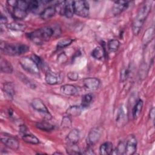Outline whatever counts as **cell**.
Instances as JSON below:
<instances>
[{"label": "cell", "mask_w": 155, "mask_h": 155, "mask_svg": "<svg viewBox=\"0 0 155 155\" xmlns=\"http://www.w3.org/2000/svg\"><path fill=\"white\" fill-rule=\"evenodd\" d=\"M61 126L64 128H68L71 127V120L69 116H64L61 122Z\"/></svg>", "instance_id": "obj_35"}, {"label": "cell", "mask_w": 155, "mask_h": 155, "mask_svg": "<svg viewBox=\"0 0 155 155\" xmlns=\"http://www.w3.org/2000/svg\"><path fill=\"white\" fill-rule=\"evenodd\" d=\"M84 154H94V153L93 150V149L91 148V146L88 145V147L86 149V150H85V152Z\"/></svg>", "instance_id": "obj_41"}, {"label": "cell", "mask_w": 155, "mask_h": 155, "mask_svg": "<svg viewBox=\"0 0 155 155\" xmlns=\"http://www.w3.org/2000/svg\"><path fill=\"white\" fill-rule=\"evenodd\" d=\"M74 12L76 15L82 18H86L90 13L89 4L86 1L78 0L73 1Z\"/></svg>", "instance_id": "obj_6"}, {"label": "cell", "mask_w": 155, "mask_h": 155, "mask_svg": "<svg viewBox=\"0 0 155 155\" xmlns=\"http://www.w3.org/2000/svg\"><path fill=\"white\" fill-rule=\"evenodd\" d=\"M154 111H155V110H154V108L153 107L150 111V117L153 121L154 119Z\"/></svg>", "instance_id": "obj_42"}, {"label": "cell", "mask_w": 155, "mask_h": 155, "mask_svg": "<svg viewBox=\"0 0 155 155\" xmlns=\"http://www.w3.org/2000/svg\"><path fill=\"white\" fill-rule=\"evenodd\" d=\"M54 30L50 27H44L27 34V38L36 44H42L53 36Z\"/></svg>", "instance_id": "obj_2"}, {"label": "cell", "mask_w": 155, "mask_h": 155, "mask_svg": "<svg viewBox=\"0 0 155 155\" xmlns=\"http://www.w3.org/2000/svg\"><path fill=\"white\" fill-rule=\"evenodd\" d=\"M116 124L119 126H122L125 122V112L122 107H120L117 112L116 117Z\"/></svg>", "instance_id": "obj_27"}, {"label": "cell", "mask_w": 155, "mask_h": 155, "mask_svg": "<svg viewBox=\"0 0 155 155\" xmlns=\"http://www.w3.org/2000/svg\"><path fill=\"white\" fill-rule=\"evenodd\" d=\"M31 58L35 61V62L37 64V65L39 66V67L43 65V62H42V59L38 56H37L36 54H33Z\"/></svg>", "instance_id": "obj_39"}, {"label": "cell", "mask_w": 155, "mask_h": 155, "mask_svg": "<svg viewBox=\"0 0 155 155\" xmlns=\"http://www.w3.org/2000/svg\"><path fill=\"white\" fill-rule=\"evenodd\" d=\"M91 56L96 59L101 60L105 56V50L102 47L97 46L95 47L92 51Z\"/></svg>", "instance_id": "obj_26"}, {"label": "cell", "mask_w": 155, "mask_h": 155, "mask_svg": "<svg viewBox=\"0 0 155 155\" xmlns=\"http://www.w3.org/2000/svg\"><path fill=\"white\" fill-rule=\"evenodd\" d=\"M113 144L110 142H106L101 144L99 147V152L102 155H108L112 153Z\"/></svg>", "instance_id": "obj_22"}, {"label": "cell", "mask_w": 155, "mask_h": 155, "mask_svg": "<svg viewBox=\"0 0 155 155\" xmlns=\"http://www.w3.org/2000/svg\"><path fill=\"white\" fill-rule=\"evenodd\" d=\"M116 154H124L125 152V143L122 142H120L116 148Z\"/></svg>", "instance_id": "obj_36"}, {"label": "cell", "mask_w": 155, "mask_h": 155, "mask_svg": "<svg viewBox=\"0 0 155 155\" xmlns=\"http://www.w3.org/2000/svg\"><path fill=\"white\" fill-rule=\"evenodd\" d=\"M45 1H40L36 0H33L28 1V12H31L34 13H38L39 10L41 8L42 4H44Z\"/></svg>", "instance_id": "obj_20"}, {"label": "cell", "mask_w": 155, "mask_h": 155, "mask_svg": "<svg viewBox=\"0 0 155 155\" xmlns=\"http://www.w3.org/2000/svg\"><path fill=\"white\" fill-rule=\"evenodd\" d=\"M74 14V12L73 6V1H65L63 15L67 18H71L73 17Z\"/></svg>", "instance_id": "obj_21"}, {"label": "cell", "mask_w": 155, "mask_h": 155, "mask_svg": "<svg viewBox=\"0 0 155 155\" xmlns=\"http://www.w3.org/2000/svg\"><path fill=\"white\" fill-rule=\"evenodd\" d=\"M73 39L71 38H64L63 39L60 40L59 41H58V44H57V48L58 49H61V48H64L67 46H68L69 45H70L72 42H73Z\"/></svg>", "instance_id": "obj_33"}, {"label": "cell", "mask_w": 155, "mask_h": 155, "mask_svg": "<svg viewBox=\"0 0 155 155\" xmlns=\"http://www.w3.org/2000/svg\"><path fill=\"white\" fill-rule=\"evenodd\" d=\"M2 89L6 95L12 99L15 94V85L11 82H7L3 84Z\"/></svg>", "instance_id": "obj_19"}, {"label": "cell", "mask_w": 155, "mask_h": 155, "mask_svg": "<svg viewBox=\"0 0 155 155\" xmlns=\"http://www.w3.org/2000/svg\"><path fill=\"white\" fill-rule=\"evenodd\" d=\"M6 26L8 29L15 31H24L27 28V25L20 21H13L8 24Z\"/></svg>", "instance_id": "obj_17"}, {"label": "cell", "mask_w": 155, "mask_h": 155, "mask_svg": "<svg viewBox=\"0 0 155 155\" xmlns=\"http://www.w3.org/2000/svg\"><path fill=\"white\" fill-rule=\"evenodd\" d=\"M31 106L35 110L44 115L45 119L50 120L51 118V115L48 111V110L41 99L35 98L33 99L31 101Z\"/></svg>", "instance_id": "obj_7"}, {"label": "cell", "mask_w": 155, "mask_h": 155, "mask_svg": "<svg viewBox=\"0 0 155 155\" xmlns=\"http://www.w3.org/2000/svg\"><path fill=\"white\" fill-rule=\"evenodd\" d=\"M151 1H146L139 8L132 23V31L134 35H137L140 31L143 25L151 12Z\"/></svg>", "instance_id": "obj_1"}, {"label": "cell", "mask_w": 155, "mask_h": 155, "mask_svg": "<svg viewBox=\"0 0 155 155\" xmlns=\"http://www.w3.org/2000/svg\"><path fill=\"white\" fill-rule=\"evenodd\" d=\"M63 76L61 73H57L51 70H47L45 73V80L49 85H56L61 84L63 81Z\"/></svg>", "instance_id": "obj_10"}, {"label": "cell", "mask_w": 155, "mask_h": 155, "mask_svg": "<svg viewBox=\"0 0 155 155\" xmlns=\"http://www.w3.org/2000/svg\"><path fill=\"white\" fill-rule=\"evenodd\" d=\"M143 101L142 99H139L136 103L135 104L133 110H132V114H133V117L134 119H137L140 114L142 110V107H143Z\"/></svg>", "instance_id": "obj_23"}, {"label": "cell", "mask_w": 155, "mask_h": 155, "mask_svg": "<svg viewBox=\"0 0 155 155\" xmlns=\"http://www.w3.org/2000/svg\"><path fill=\"white\" fill-rule=\"evenodd\" d=\"M102 134V130L101 127L93 128L87 137V143L88 145L92 146L95 145L101 139Z\"/></svg>", "instance_id": "obj_8"}, {"label": "cell", "mask_w": 155, "mask_h": 155, "mask_svg": "<svg viewBox=\"0 0 155 155\" xmlns=\"http://www.w3.org/2000/svg\"><path fill=\"white\" fill-rule=\"evenodd\" d=\"M67 151L70 154H81L79 147L77 143L75 144H67Z\"/></svg>", "instance_id": "obj_32"}, {"label": "cell", "mask_w": 155, "mask_h": 155, "mask_svg": "<svg viewBox=\"0 0 155 155\" xmlns=\"http://www.w3.org/2000/svg\"><path fill=\"white\" fill-rule=\"evenodd\" d=\"M82 107L81 106H78V105H73L70 107L66 111L67 114L69 116H79L82 111Z\"/></svg>", "instance_id": "obj_25"}, {"label": "cell", "mask_w": 155, "mask_h": 155, "mask_svg": "<svg viewBox=\"0 0 155 155\" xmlns=\"http://www.w3.org/2000/svg\"><path fill=\"white\" fill-rule=\"evenodd\" d=\"M28 45L21 43H8L5 41L1 42V51L8 56H18L22 54L29 50Z\"/></svg>", "instance_id": "obj_3"}, {"label": "cell", "mask_w": 155, "mask_h": 155, "mask_svg": "<svg viewBox=\"0 0 155 155\" xmlns=\"http://www.w3.org/2000/svg\"><path fill=\"white\" fill-rule=\"evenodd\" d=\"M28 12V1H18L15 7L13 8L12 14L15 19L21 21L27 16Z\"/></svg>", "instance_id": "obj_4"}, {"label": "cell", "mask_w": 155, "mask_h": 155, "mask_svg": "<svg viewBox=\"0 0 155 155\" xmlns=\"http://www.w3.org/2000/svg\"><path fill=\"white\" fill-rule=\"evenodd\" d=\"M35 125L38 128L46 131H51L54 129V126L46 121L38 122L35 124Z\"/></svg>", "instance_id": "obj_28"}, {"label": "cell", "mask_w": 155, "mask_h": 155, "mask_svg": "<svg viewBox=\"0 0 155 155\" xmlns=\"http://www.w3.org/2000/svg\"><path fill=\"white\" fill-rule=\"evenodd\" d=\"M101 84L100 80L97 78H86L83 80L84 86L86 89L93 91L98 88Z\"/></svg>", "instance_id": "obj_12"}, {"label": "cell", "mask_w": 155, "mask_h": 155, "mask_svg": "<svg viewBox=\"0 0 155 155\" xmlns=\"http://www.w3.org/2000/svg\"><path fill=\"white\" fill-rule=\"evenodd\" d=\"M0 22H1V25L2 24H7V18H6L5 16L3 15V14H1V18H0Z\"/></svg>", "instance_id": "obj_40"}, {"label": "cell", "mask_w": 155, "mask_h": 155, "mask_svg": "<svg viewBox=\"0 0 155 155\" xmlns=\"http://www.w3.org/2000/svg\"><path fill=\"white\" fill-rule=\"evenodd\" d=\"M120 46V42L117 39H111L107 44L108 49L110 52H116Z\"/></svg>", "instance_id": "obj_29"}, {"label": "cell", "mask_w": 155, "mask_h": 155, "mask_svg": "<svg viewBox=\"0 0 155 155\" xmlns=\"http://www.w3.org/2000/svg\"><path fill=\"white\" fill-rule=\"evenodd\" d=\"M129 5L128 1H116L113 6L112 11L114 15H118L121 13L124 10H126Z\"/></svg>", "instance_id": "obj_13"}, {"label": "cell", "mask_w": 155, "mask_h": 155, "mask_svg": "<svg viewBox=\"0 0 155 155\" xmlns=\"http://www.w3.org/2000/svg\"><path fill=\"white\" fill-rule=\"evenodd\" d=\"M1 141L7 147L13 150H17L19 148V143L15 137L8 136H1Z\"/></svg>", "instance_id": "obj_11"}, {"label": "cell", "mask_w": 155, "mask_h": 155, "mask_svg": "<svg viewBox=\"0 0 155 155\" xmlns=\"http://www.w3.org/2000/svg\"><path fill=\"white\" fill-rule=\"evenodd\" d=\"M61 91L67 96H73L76 94L78 91L77 88L71 84H65L61 86Z\"/></svg>", "instance_id": "obj_16"}, {"label": "cell", "mask_w": 155, "mask_h": 155, "mask_svg": "<svg viewBox=\"0 0 155 155\" xmlns=\"http://www.w3.org/2000/svg\"><path fill=\"white\" fill-rule=\"evenodd\" d=\"M80 138V133L79 130L74 128L71 130L67 136L66 140L67 144L77 143Z\"/></svg>", "instance_id": "obj_14"}, {"label": "cell", "mask_w": 155, "mask_h": 155, "mask_svg": "<svg viewBox=\"0 0 155 155\" xmlns=\"http://www.w3.org/2000/svg\"><path fill=\"white\" fill-rule=\"evenodd\" d=\"M130 75V70L128 68H123L120 73V82H124Z\"/></svg>", "instance_id": "obj_34"}, {"label": "cell", "mask_w": 155, "mask_h": 155, "mask_svg": "<svg viewBox=\"0 0 155 155\" xmlns=\"http://www.w3.org/2000/svg\"><path fill=\"white\" fill-rule=\"evenodd\" d=\"M154 35V29L153 28L151 27L148 28L145 33L143 36V41L144 44H147L150 41H151V39L153 38Z\"/></svg>", "instance_id": "obj_31"}, {"label": "cell", "mask_w": 155, "mask_h": 155, "mask_svg": "<svg viewBox=\"0 0 155 155\" xmlns=\"http://www.w3.org/2000/svg\"><path fill=\"white\" fill-rule=\"evenodd\" d=\"M21 67L27 72L34 75H39V67L35 61L30 57L24 56L19 59Z\"/></svg>", "instance_id": "obj_5"}, {"label": "cell", "mask_w": 155, "mask_h": 155, "mask_svg": "<svg viewBox=\"0 0 155 155\" xmlns=\"http://www.w3.org/2000/svg\"><path fill=\"white\" fill-rule=\"evenodd\" d=\"M137 139L136 137L130 134L128 136L125 143V152L124 154L132 155L135 153L137 149Z\"/></svg>", "instance_id": "obj_9"}, {"label": "cell", "mask_w": 155, "mask_h": 155, "mask_svg": "<svg viewBox=\"0 0 155 155\" xmlns=\"http://www.w3.org/2000/svg\"><path fill=\"white\" fill-rule=\"evenodd\" d=\"M67 78L72 81H76L79 78V74L77 72L70 71L67 73Z\"/></svg>", "instance_id": "obj_37"}, {"label": "cell", "mask_w": 155, "mask_h": 155, "mask_svg": "<svg viewBox=\"0 0 155 155\" xmlns=\"http://www.w3.org/2000/svg\"><path fill=\"white\" fill-rule=\"evenodd\" d=\"M0 69L1 72L6 74L12 73L13 71V67L11 65L10 62H9L8 61L4 59L3 58H1Z\"/></svg>", "instance_id": "obj_18"}, {"label": "cell", "mask_w": 155, "mask_h": 155, "mask_svg": "<svg viewBox=\"0 0 155 155\" xmlns=\"http://www.w3.org/2000/svg\"><path fill=\"white\" fill-rule=\"evenodd\" d=\"M56 12V10L54 5L48 6L45 8L44 10L41 13L40 16L43 20H48L54 16Z\"/></svg>", "instance_id": "obj_15"}, {"label": "cell", "mask_w": 155, "mask_h": 155, "mask_svg": "<svg viewBox=\"0 0 155 155\" xmlns=\"http://www.w3.org/2000/svg\"><path fill=\"white\" fill-rule=\"evenodd\" d=\"M93 99V94L91 93H87L84 94L81 99V106L84 108L89 106Z\"/></svg>", "instance_id": "obj_30"}, {"label": "cell", "mask_w": 155, "mask_h": 155, "mask_svg": "<svg viewBox=\"0 0 155 155\" xmlns=\"http://www.w3.org/2000/svg\"><path fill=\"white\" fill-rule=\"evenodd\" d=\"M22 139L26 143L30 144L36 145L39 143V139L31 133H24L22 135Z\"/></svg>", "instance_id": "obj_24"}, {"label": "cell", "mask_w": 155, "mask_h": 155, "mask_svg": "<svg viewBox=\"0 0 155 155\" xmlns=\"http://www.w3.org/2000/svg\"><path fill=\"white\" fill-rule=\"evenodd\" d=\"M19 78L21 79V80L22 81V82H23L24 83H25V84H28L30 87H31L32 86H34V87H35V85L33 84L30 82V81L25 75H24L23 74L21 73V72L19 73Z\"/></svg>", "instance_id": "obj_38"}]
</instances>
